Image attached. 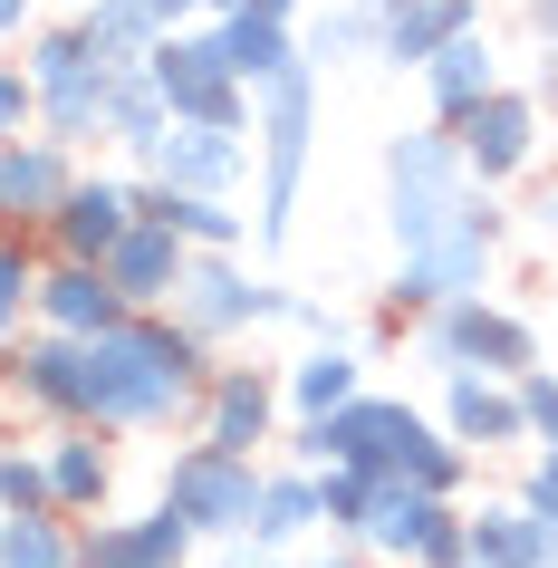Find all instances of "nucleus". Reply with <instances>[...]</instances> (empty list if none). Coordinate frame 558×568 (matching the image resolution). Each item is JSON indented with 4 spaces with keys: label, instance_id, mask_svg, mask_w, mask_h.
<instances>
[{
    "label": "nucleus",
    "instance_id": "nucleus-1",
    "mask_svg": "<svg viewBox=\"0 0 558 568\" xmlns=\"http://www.w3.org/2000/svg\"><path fill=\"white\" fill-rule=\"evenodd\" d=\"M308 116H318V78L308 68H280L261 88V241L290 232L298 174H308Z\"/></svg>",
    "mask_w": 558,
    "mask_h": 568
},
{
    "label": "nucleus",
    "instance_id": "nucleus-2",
    "mask_svg": "<svg viewBox=\"0 0 558 568\" xmlns=\"http://www.w3.org/2000/svg\"><path fill=\"white\" fill-rule=\"evenodd\" d=\"M434 444V424L414 415V405H385V395H347L337 415L308 424V463H356V473H405L414 453Z\"/></svg>",
    "mask_w": 558,
    "mask_h": 568
},
{
    "label": "nucleus",
    "instance_id": "nucleus-3",
    "mask_svg": "<svg viewBox=\"0 0 558 568\" xmlns=\"http://www.w3.org/2000/svg\"><path fill=\"white\" fill-rule=\"evenodd\" d=\"M164 501H174L193 530H251V510H261V473H251V453H232V444H193V453H174Z\"/></svg>",
    "mask_w": 558,
    "mask_h": 568
},
{
    "label": "nucleus",
    "instance_id": "nucleus-4",
    "mask_svg": "<svg viewBox=\"0 0 558 568\" xmlns=\"http://www.w3.org/2000/svg\"><path fill=\"white\" fill-rule=\"evenodd\" d=\"M424 357H434V366H481V376H529V366H539V337H529L520 318H500V308H481V300L463 290V300L434 308Z\"/></svg>",
    "mask_w": 558,
    "mask_h": 568
},
{
    "label": "nucleus",
    "instance_id": "nucleus-5",
    "mask_svg": "<svg viewBox=\"0 0 558 568\" xmlns=\"http://www.w3.org/2000/svg\"><path fill=\"white\" fill-rule=\"evenodd\" d=\"M154 88H164V106L174 116H193V125H241L251 106H241V78H232V59H222V30H203V39H174L164 30V49H154Z\"/></svg>",
    "mask_w": 558,
    "mask_h": 568
},
{
    "label": "nucleus",
    "instance_id": "nucleus-6",
    "mask_svg": "<svg viewBox=\"0 0 558 568\" xmlns=\"http://www.w3.org/2000/svg\"><path fill=\"white\" fill-rule=\"evenodd\" d=\"M30 88H39V106H49V125H59V145H68V135L106 125V88H116V68L88 49V30H59V39H39Z\"/></svg>",
    "mask_w": 558,
    "mask_h": 568
},
{
    "label": "nucleus",
    "instance_id": "nucleus-7",
    "mask_svg": "<svg viewBox=\"0 0 558 568\" xmlns=\"http://www.w3.org/2000/svg\"><path fill=\"white\" fill-rule=\"evenodd\" d=\"M174 308H183V328H203V337H222V328H261V318H290V300H280L270 280H241V270L222 261V251L183 261Z\"/></svg>",
    "mask_w": 558,
    "mask_h": 568
},
{
    "label": "nucleus",
    "instance_id": "nucleus-8",
    "mask_svg": "<svg viewBox=\"0 0 558 568\" xmlns=\"http://www.w3.org/2000/svg\"><path fill=\"white\" fill-rule=\"evenodd\" d=\"M145 154H154V183H174V193H222V203H232V183L251 174L241 125H193V116H174Z\"/></svg>",
    "mask_w": 558,
    "mask_h": 568
},
{
    "label": "nucleus",
    "instance_id": "nucleus-9",
    "mask_svg": "<svg viewBox=\"0 0 558 568\" xmlns=\"http://www.w3.org/2000/svg\"><path fill=\"white\" fill-rule=\"evenodd\" d=\"M463 125V174H481V183H500V174H520L529 164V145H539V97H520V88H491L471 116H453Z\"/></svg>",
    "mask_w": 558,
    "mask_h": 568
},
{
    "label": "nucleus",
    "instance_id": "nucleus-10",
    "mask_svg": "<svg viewBox=\"0 0 558 568\" xmlns=\"http://www.w3.org/2000/svg\"><path fill=\"white\" fill-rule=\"evenodd\" d=\"M183 251H193V241H183L174 222H145V212H135V222L116 232V251H106L116 300H125V308H164V300L183 290Z\"/></svg>",
    "mask_w": 558,
    "mask_h": 568
},
{
    "label": "nucleus",
    "instance_id": "nucleus-11",
    "mask_svg": "<svg viewBox=\"0 0 558 568\" xmlns=\"http://www.w3.org/2000/svg\"><path fill=\"white\" fill-rule=\"evenodd\" d=\"M443 491H424V481L414 473H376V501H366V549H385V559H414V549H424V539H434V520H443Z\"/></svg>",
    "mask_w": 558,
    "mask_h": 568
},
{
    "label": "nucleus",
    "instance_id": "nucleus-12",
    "mask_svg": "<svg viewBox=\"0 0 558 568\" xmlns=\"http://www.w3.org/2000/svg\"><path fill=\"white\" fill-rule=\"evenodd\" d=\"M183 549H193V520L164 501L154 520H106L97 539H78V568H183Z\"/></svg>",
    "mask_w": 558,
    "mask_h": 568
},
{
    "label": "nucleus",
    "instance_id": "nucleus-13",
    "mask_svg": "<svg viewBox=\"0 0 558 568\" xmlns=\"http://www.w3.org/2000/svg\"><path fill=\"white\" fill-rule=\"evenodd\" d=\"M39 308H49V328H59V337H106L125 318L106 261H59L49 280H39Z\"/></svg>",
    "mask_w": 558,
    "mask_h": 568
},
{
    "label": "nucleus",
    "instance_id": "nucleus-14",
    "mask_svg": "<svg viewBox=\"0 0 558 568\" xmlns=\"http://www.w3.org/2000/svg\"><path fill=\"white\" fill-rule=\"evenodd\" d=\"M49 222H59V251H68V261H106L116 232L135 222V193H125V183H68V203L49 212Z\"/></svg>",
    "mask_w": 558,
    "mask_h": 568
},
{
    "label": "nucleus",
    "instance_id": "nucleus-15",
    "mask_svg": "<svg viewBox=\"0 0 558 568\" xmlns=\"http://www.w3.org/2000/svg\"><path fill=\"white\" fill-rule=\"evenodd\" d=\"M443 424H453V444H520V434H529V415H520V386H481L471 366H453Z\"/></svg>",
    "mask_w": 558,
    "mask_h": 568
},
{
    "label": "nucleus",
    "instance_id": "nucleus-16",
    "mask_svg": "<svg viewBox=\"0 0 558 568\" xmlns=\"http://www.w3.org/2000/svg\"><path fill=\"white\" fill-rule=\"evenodd\" d=\"M463 30H481V0H395L385 10V59L424 68L443 39H463Z\"/></svg>",
    "mask_w": 558,
    "mask_h": 568
},
{
    "label": "nucleus",
    "instance_id": "nucleus-17",
    "mask_svg": "<svg viewBox=\"0 0 558 568\" xmlns=\"http://www.w3.org/2000/svg\"><path fill=\"white\" fill-rule=\"evenodd\" d=\"M270 415H280V386H270V376H251V366H232V376H212V424H203V444L251 453V444L270 434Z\"/></svg>",
    "mask_w": 558,
    "mask_h": 568
},
{
    "label": "nucleus",
    "instance_id": "nucleus-18",
    "mask_svg": "<svg viewBox=\"0 0 558 568\" xmlns=\"http://www.w3.org/2000/svg\"><path fill=\"white\" fill-rule=\"evenodd\" d=\"M424 88H434V116H471V106L500 88V68H491V49H481V30L443 39L434 59H424Z\"/></svg>",
    "mask_w": 558,
    "mask_h": 568
},
{
    "label": "nucleus",
    "instance_id": "nucleus-19",
    "mask_svg": "<svg viewBox=\"0 0 558 568\" xmlns=\"http://www.w3.org/2000/svg\"><path fill=\"white\" fill-rule=\"evenodd\" d=\"M471 559H481V568H549L558 559V530L529 501L520 510H481V520H471Z\"/></svg>",
    "mask_w": 558,
    "mask_h": 568
},
{
    "label": "nucleus",
    "instance_id": "nucleus-20",
    "mask_svg": "<svg viewBox=\"0 0 558 568\" xmlns=\"http://www.w3.org/2000/svg\"><path fill=\"white\" fill-rule=\"evenodd\" d=\"M222 59H232L241 88H270L290 59V20H270V10H222Z\"/></svg>",
    "mask_w": 558,
    "mask_h": 568
},
{
    "label": "nucleus",
    "instance_id": "nucleus-21",
    "mask_svg": "<svg viewBox=\"0 0 558 568\" xmlns=\"http://www.w3.org/2000/svg\"><path fill=\"white\" fill-rule=\"evenodd\" d=\"M78 30H88V49H97L106 68H145L154 49H164V20H154L145 0H97Z\"/></svg>",
    "mask_w": 558,
    "mask_h": 568
},
{
    "label": "nucleus",
    "instance_id": "nucleus-22",
    "mask_svg": "<svg viewBox=\"0 0 558 568\" xmlns=\"http://www.w3.org/2000/svg\"><path fill=\"white\" fill-rule=\"evenodd\" d=\"M0 203H10V212H59L68 203L59 145H10V164H0Z\"/></svg>",
    "mask_w": 558,
    "mask_h": 568
},
{
    "label": "nucleus",
    "instance_id": "nucleus-23",
    "mask_svg": "<svg viewBox=\"0 0 558 568\" xmlns=\"http://www.w3.org/2000/svg\"><path fill=\"white\" fill-rule=\"evenodd\" d=\"M308 520H318V481H308V473H280V481H261V510H251V539H261V549L298 539Z\"/></svg>",
    "mask_w": 558,
    "mask_h": 568
},
{
    "label": "nucleus",
    "instance_id": "nucleus-24",
    "mask_svg": "<svg viewBox=\"0 0 558 568\" xmlns=\"http://www.w3.org/2000/svg\"><path fill=\"white\" fill-rule=\"evenodd\" d=\"M347 395H366V386H356V357H347V347H318V357H308V366L290 376V405H298L308 424H318V415H337Z\"/></svg>",
    "mask_w": 558,
    "mask_h": 568
},
{
    "label": "nucleus",
    "instance_id": "nucleus-25",
    "mask_svg": "<svg viewBox=\"0 0 558 568\" xmlns=\"http://www.w3.org/2000/svg\"><path fill=\"white\" fill-rule=\"evenodd\" d=\"M0 568H78V539H68L49 510H20V520L0 530Z\"/></svg>",
    "mask_w": 558,
    "mask_h": 568
},
{
    "label": "nucleus",
    "instance_id": "nucleus-26",
    "mask_svg": "<svg viewBox=\"0 0 558 568\" xmlns=\"http://www.w3.org/2000/svg\"><path fill=\"white\" fill-rule=\"evenodd\" d=\"M366 501H376V473L327 463V481H318V520H327V530H366Z\"/></svg>",
    "mask_w": 558,
    "mask_h": 568
},
{
    "label": "nucleus",
    "instance_id": "nucleus-27",
    "mask_svg": "<svg viewBox=\"0 0 558 568\" xmlns=\"http://www.w3.org/2000/svg\"><path fill=\"white\" fill-rule=\"evenodd\" d=\"M49 491H59V501H106V453L68 434V444L49 453Z\"/></svg>",
    "mask_w": 558,
    "mask_h": 568
},
{
    "label": "nucleus",
    "instance_id": "nucleus-28",
    "mask_svg": "<svg viewBox=\"0 0 558 568\" xmlns=\"http://www.w3.org/2000/svg\"><path fill=\"white\" fill-rule=\"evenodd\" d=\"M510 386H520L529 434H549V444H558V376H539V366H529V376H510Z\"/></svg>",
    "mask_w": 558,
    "mask_h": 568
},
{
    "label": "nucleus",
    "instance_id": "nucleus-29",
    "mask_svg": "<svg viewBox=\"0 0 558 568\" xmlns=\"http://www.w3.org/2000/svg\"><path fill=\"white\" fill-rule=\"evenodd\" d=\"M39 300V280H30V261H20V251H0V337L20 328V308Z\"/></svg>",
    "mask_w": 558,
    "mask_h": 568
},
{
    "label": "nucleus",
    "instance_id": "nucleus-30",
    "mask_svg": "<svg viewBox=\"0 0 558 568\" xmlns=\"http://www.w3.org/2000/svg\"><path fill=\"white\" fill-rule=\"evenodd\" d=\"M0 501H20V510H49L59 491H49V473H39V463H0Z\"/></svg>",
    "mask_w": 558,
    "mask_h": 568
},
{
    "label": "nucleus",
    "instance_id": "nucleus-31",
    "mask_svg": "<svg viewBox=\"0 0 558 568\" xmlns=\"http://www.w3.org/2000/svg\"><path fill=\"white\" fill-rule=\"evenodd\" d=\"M30 106H39V88H30V78H10V68H0V125H20Z\"/></svg>",
    "mask_w": 558,
    "mask_h": 568
},
{
    "label": "nucleus",
    "instance_id": "nucleus-32",
    "mask_svg": "<svg viewBox=\"0 0 558 568\" xmlns=\"http://www.w3.org/2000/svg\"><path fill=\"white\" fill-rule=\"evenodd\" d=\"M145 10H154V20H164V30H174L183 10H232V0H145Z\"/></svg>",
    "mask_w": 558,
    "mask_h": 568
},
{
    "label": "nucleus",
    "instance_id": "nucleus-33",
    "mask_svg": "<svg viewBox=\"0 0 558 568\" xmlns=\"http://www.w3.org/2000/svg\"><path fill=\"white\" fill-rule=\"evenodd\" d=\"M232 10H270V20H290V0H232Z\"/></svg>",
    "mask_w": 558,
    "mask_h": 568
},
{
    "label": "nucleus",
    "instance_id": "nucleus-34",
    "mask_svg": "<svg viewBox=\"0 0 558 568\" xmlns=\"http://www.w3.org/2000/svg\"><path fill=\"white\" fill-rule=\"evenodd\" d=\"M20 10H30V0H0V20H20Z\"/></svg>",
    "mask_w": 558,
    "mask_h": 568
},
{
    "label": "nucleus",
    "instance_id": "nucleus-35",
    "mask_svg": "<svg viewBox=\"0 0 558 568\" xmlns=\"http://www.w3.org/2000/svg\"><path fill=\"white\" fill-rule=\"evenodd\" d=\"M366 10H395V0H366Z\"/></svg>",
    "mask_w": 558,
    "mask_h": 568
},
{
    "label": "nucleus",
    "instance_id": "nucleus-36",
    "mask_svg": "<svg viewBox=\"0 0 558 568\" xmlns=\"http://www.w3.org/2000/svg\"><path fill=\"white\" fill-rule=\"evenodd\" d=\"M337 568H356V559H337Z\"/></svg>",
    "mask_w": 558,
    "mask_h": 568
}]
</instances>
